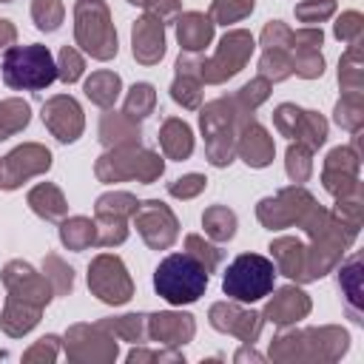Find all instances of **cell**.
Returning <instances> with one entry per match:
<instances>
[{"label":"cell","mask_w":364,"mask_h":364,"mask_svg":"<svg viewBox=\"0 0 364 364\" xmlns=\"http://www.w3.org/2000/svg\"><path fill=\"white\" fill-rule=\"evenodd\" d=\"M154 105H156L154 85L151 82H134L131 91H128V97H125V111L122 114L131 117V119H145L154 111Z\"/></svg>","instance_id":"cell-31"},{"label":"cell","mask_w":364,"mask_h":364,"mask_svg":"<svg viewBox=\"0 0 364 364\" xmlns=\"http://www.w3.org/2000/svg\"><path fill=\"white\" fill-rule=\"evenodd\" d=\"M0 74L11 91H43L57 80V63L51 51L40 43L11 46L3 54Z\"/></svg>","instance_id":"cell-3"},{"label":"cell","mask_w":364,"mask_h":364,"mask_svg":"<svg viewBox=\"0 0 364 364\" xmlns=\"http://www.w3.org/2000/svg\"><path fill=\"white\" fill-rule=\"evenodd\" d=\"M358 264H361V259L353 256V259L341 267V276H338V284H341V290L347 293V310L353 313V321H355V324L364 321L361 313H358V304H361V273H358Z\"/></svg>","instance_id":"cell-30"},{"label":"cell","mask_w":364,"mask_h":364,"mask_svg":"<svg viewBox=\"0 0 364 364\" xmlns=\"http://www.w3.org/2000/svg\"><path fill=\"white\" fill-rule=\"evenodd\" d=\"M287 176L293 182H304L310 176V148L296 142L287 148Z\"/></svg>","instance_id":"cell-36"},{"label":"cell","mask_w":364,"mask_h":364,"mask_svg":"<svg viewBox=\"0 0 364 364\" xmlns=\"http://www.w3.org/2000/svg\"><path fill=\"white\" fill-rule=\"evenodd\" d=\"M57 77L63 82H77L82 77V57L77 54V48L63 46V51L57 57Z\"/></svg>","instance_id":"cell-37"},{"label":"cell","mask_w":364,"mask_h":364,"mask_svg":"<svg viewBox=\"0 0 364 364\" xmlns=\"http://www.w3.org/2000/svg\"><path fill=\"white\" fill-rule=\"evenodd\" d=\"M273 284H276V264H273V259H267L262 253L236 256L222 276L225 296L239 304H253V301L270 296Z\"/></svg>","instance_id":"cell-4"},{"label":"cell","mask_w":364,"mask_h":364,"mask_svg":"<svg viewBox=\"0 0 364 364\" xmlns=\"http://www.w3.org/2000/svg\"><path fill=\"white\" fill-rule=\"evenodd\" d=\"M46 264H51V267H54V273H51V270H46V273H48V279L54 282V290H57V293L71 290V284H74L71 267H65V264H63L57 256H48V259H46Z\"/></svg>","instance_id":"cell-41"},{"label":"cell","mask_w":364,"mask_h":364,"mask_svg":"<svg viewBox=\"0 0 364 364\" xmlns=\"http://www.w3.org/2000/svg\"><path fill=\"white\" fill-rule=\"evenodd\" d=\"M159 145L168 154V159H188L193 151V134L182 119H165L159 131Z\"/></svg>","instance_id":"cell-23"},{"label":"cell","mask_w":364,"mask_h":364,"mask_svg":"<svg viewBox=\"0 0 364 364\" xmlns=\"http://www.w3.org/2000/svg\"><path fill=\"white\" fill-rule=\"evenodd\" d=\"M333 9H336V0H310V3L296 6V14H299L304 23H316V20L330 17Z\"/></svg>","instance_id":"cell-40"},{"label":"cell","mask_w":364,"mask_h":364,"mask_svg":"<svg viewBox=\"0 0 364 364\" xmlns=\"http://www.w3.org/2000/svg\"><path fill=\"white\" fill-rule=\"evenodd\" d=\"M128 3H134V6H148V0H128Z\"/></svg>","instance_id":"cell-45"},{"label":"cell","mask_w":364,"mask_h":364,"mask_svg":"<svg viewBox=\"0 0 364 364\" xmlns=\"http://www.w3.org/2000/svg\"><path fill=\"white\" fill-rule=\"evenodd\" d=\"M63 14H65V9L60 0H34L31 3V17L40 31H57L63 23Z\"/></svg>","instance_id":"cell-34"},{"label":"cell","mask_w":364,"mask_h":364,"mask_svg":"<svg viewBox=\"0 0 364 364\" xmlns=\"http://www.w3.org/2000/svg\"><path fill=\"white\" fill-rule=\"evenodd\" d=\"M148 333L165 344H185L193 336V316H188V313L148 316Z\"/></svg>","instance_id":"cell-18"},{"label":"cell","mask_w":364,"mask_h":364,"mask_svg":"<svg viewBox=\"0 0 364 364\" xmlns=\"http://www.w3.org/2000/svg\"><path fill=\"white\" fill-rule=\"evenodd\" d=\"M0 3H11V0H0Z\"/></svg>","instance_id":"cell-46"},{"label":"cell","mask_w":364,"mask_h":364,"mask_svg":"<svg viewBox=\"0 0 364 364\" xmlns=\"http://www.w3.org/2000/svg\"><path fill=\"white\" fill-rule=\"evenodd\" d=\"M205 176L202 173H188V176H182V179H173L171 185H168V193L171 196H179V199H191V196H196L202 188H205Z\"/></svg>","instance_id":"cell-39"},{"label":"cell","mask_w":364,"mask_h":364,"mask_svg":"<svg viewBox=\"0 0 364 364\" xmlns=\"http://www.w3.org/2000/svg\"><path fill=\"white\" fill-rule=\"evenodd\" d=\"M176 37L182 51L188 54H199L208 48V43L213 40V20L199 14V11H188L176 20Z\"/></svg>","instance_id":"cell-17"},{"label":"cell","mask_w":364,"mask_h":364,"mask_svg":"<svg viewBox=\"0 0 364 364\" xmlns=\"http://www.w3.org/2000/svg\"><path fill=\"white\" fill-rule=\"evenodd\" d=\"M134 225L136 230L142 233V239L151 245V247H171L176 233H179V225H176V216L171 213V208L165 202H139L136 210H134Z\"/></svg>","instance_id":"cell-11"},{"label":"cell","mask_w":364,"mask_h":364,"mask_svg":"<svg viewBox=\"0 0 364 364\" xmlns=\"http://www.w3.org/2000/svg\"><path fill=\"white\" fill-rule=\"evenodd\" d=\"M3 279L11 290V299H9V307L3 316V330L9 336H23L40 321L43 304L51 299L48 279L37 276L31 270V264H26V262H11L3 273Z\"/></svg>","instance_id":"cell-1"},{"label":"cell","mask_w":364,"mask_h":364,"mask_svg":"<svg viewBox=\"0 0 364 364\" xmlns=\"http://www.w3.org/2000/svg\"><path fill=\"white\" fill-rule=\"evenodd\" d=\"M290 139H296V142H299V139H307L310 148H318V145H324V139H327V122H324L318 114L299 108V117H296L293 131H290Z\"/></svg>","instance_id":"cell-28"},{"label":"cell","mask_w":364,"mask_h":364,"mask_svg":"<svg viewBox=\"0 0 364 364\" xmlns=\"http://www.w3.org/2000/svg\"><path fill=\"white\" fill-rule=\"evenodd\" d=\"M131 40H134V57L142 63V65H154L162 60L165 54V26L156 14H145L142 20L134 23V31H131Z\"/></svg>","instance_id":"cell-14"},{"label":"cell","mask_w":364,"mask_h":364,"mask_svg":"<svg viewBox=\"0 0 364 364\" xmlns=\"http://www.w3.org/2000/svg\"><path fill=\"white\" fill-rule=\"evenodd\" d=\"M88 287L102 299L105 304H125L134 293V284L125 273V264L117 256H97L88 267Z\"/></svg>","instance_id":"cell-9"},{"label":"cell","mask_w":364,"mask_h":364,"mask_svg":"<svg viewBox=\"0 0 364 364\" xmlns=\"http://www.w3.org/2000/svg\"><path fill=\"white\" fill-rule=\"evenodd\" d=\"M262 316L259 313H247V310H239L233 304H213L210 307V324L216 330H225V333H236L242 341H253L259 336V321Z\"/></svg>","instance_id":"cell-16"},{"label":"cell","mask_w":364,"mask_h":364,"mask_svg":"<svg viewBox=\"0 0 364 364\" xmlns=\"http://www.w3.org/2000/svg\"><path fill=\"white\" fill-rule=\"evenodd\" d=\"M28 105L23 100H6L0 102V139L17 134L20 128L28 125Z\"/></svg>","instance_id":"cell-32"},{"label":"cell","mask_w":364,"mask_h":364,"mask_svg":"<svg viewBox=\"0 0 364 364\" xmlns=\"http://www.w3.org/2000/svg\"><path fill=\"white\" fill-rule=\"evenodd\" d=\"M250 51H253V37L247 31H230L222 37L216 54L199 65V77L205 82H225L247 63Z\"/></svg>","instance_id":"cell-7"},{"label":"cell","mask_w":364,"mask_h":364,"mask_svg":"<svg viewBox=\"0 0 364 364\" xmlns=\"http://www.w3.org/2000/svg\"><path fill=\"white\" fill-rule=\"evenodd\" d=\"M208 287V267L193 253H171L154 270V290L168 304H193Z\"/></svg>","instance_id":"cell-2"},{"label":"cell","mask_w":364,"mask_h":364,"mask_svg":"<svg viewBox=\"0 0 364 364\" xmlns=\"http://www.w3.org/2000/svg\"><path fill=\"white\" fill-rule=\"evenodd\" d=\"M228 108H230L228 100H216L199 117L202 131L208 136V156H210V165L216 168H225L233 162V131H230L233 117L228 114Z\"/></svg>","instance_id":"cell-8"},{"label":"cell","mask_w":364,"mask_h":364,"mask_svg":"<svg viewBox=\"0 0 364 364\" xmlns=\"http://www.w3.org/2000/svg\"><path fill=\"white\" fill-rule=\"evenodd\" d=\"M60 239L68 250H85L88 245H97V225L85 216H71L60 225Z\"/></svg>","instance_id":"cell-27"},{"label":"cell","mask_w":364,"mask_h":364,"mask_svg":"<svg viewBox=\"0 0 364 364\" xmlns=\"http://www.w3.org/2000/svg\"><path fill=\"white\" fill-rule=\"evenodd\" d=\"M100 139L102 145H114V148H128V145H139V125L136 119L125 117V114H117V111H108L100 122Z\"/></svg>","instance_id":"cell-21"},{"label":"cell","mask_w":364,"mask_h":364,"mask_svg":"<svg viewBox=\"0 0 364 364\" xmlns=\"http://www.w3.org/2000/svg\"><path fill=\"white\" fill-rule=\"evenodd\" d=\"M239 100H242L245 105H250V111H253L259 102H264V100H267V80H264V77H259V80L247 82V85L239 91Z\"/></svg>","instance_id":"cell-42"},{"label":"cell","mask_w":364,"mask_h":364,"mask_svg":"<svg viewBox=\"0 0 364 364\" xmlns=\"http://www.w3.org/2000/svg\"><path fill=\"white\" fill-rule=\"evenodd\" d=\"M28 205H31V210H34L37 216H43V219H48V222H57L60 216H65V199H63L60 188H54V185H48V182L37 185V188L28 193Z\"/></svg>","instance_id":"cell-25"},{"label":"cell","mask_w":364,"mask_h":364,"mask_svg":"<svg viewBox=\"0 0 364 364\" xmlns=\"http://www.w3.org/2000/svg\"><path fill=\"white\" fill-rule=\"evenodd\" d=\"M202 225H205V233L210 239H216V242H230L236 236V216L225 205L208 208L205 216H202Z\"/></svg>","instance_id":"cell-29"},{"label":"cell","mask_w":364,"mask_h":364,"mask_svg":"<svg viewBox=\"0 0 364 364\" xmlns=\"http://www.w3.org/2000/svg\"><path fill=\"white\" fill-rule=\"evenodd\" d=\"M43 122L60 142H74L82 134V111L74 97H54L43 105Z\"/></svg>","instance_id":"cell-13"},{"label":"cell","mask_w":364,"mask_h":364,"mask_svg":"<svg viewBox=\"0 0 364 364\" xmlns=\"http://www.w3.org/2000/svg\"><path fill=\"white\" fill-rule=\"evenodd\" d=\"M270 250H273V256H276V273H284V276H290V279H299V282H304V247L296 242V239H276L273 245H270Z\"/></svg>","instance_id":"cell-24"},{"label":"cell","mask_w":364,"mask_h":364,"mask_svg":"<svg viewBox=\"0 0 364 364\" xmlns=\"http://www.w3.org/2000/svg\"><path fill=\"white\" fill-rule=\"evenodd\" d=\"M74 37L77 46L94 60H111L117 54V31L111 14L100 0H80L74 9Z\"/></svg>","instance_id":"cell-5"},{"label":"cell","mask_w":364,"mask_h":364,"mask_svg":"<svg viewBox=\"0 0 364 364\" xmlns=\"http://www.w3.org/2000/svg\"><path fill=\"white\" fill-rule=\"evenodd\" d=\"M48 165H51V154L46 148H40V145L14 148L6 159H0V188L14 191L23 179L48 171Z\"/></svg>","instance_id":"cell-12"},{"label":"cell","mask_w":364,"mask_h":364,"mask_svg":"<svg viewBox=\"0 0 364 364\" xmlns=\"http://www.w3.org/2000/svg\"><path fill=\"white\" fill-rule=\"evenodd\" d=\"M136 199L131 193H105L97 199V222H100V233H97V245L108 247V245H119L125 242L128 230H125V216H134L136 210Z\"/></svg>","instance_id":"cell-10"},{"label":"cell","mask_w":364,"mask_h":364,"mask_svg":"<svg viewBox=\"0 0 364 364\" xmlns=\"http://www.w3.org/2000/svg\"><path fill=\"white\" fill-rule=\"evenodd\" d=\"M307 310H310L307 296H304L301 290H296V287H284V290H279V293L270 299V304L264 307V316H267L273 324H293V321H299Z\"/></svg>","instance_id":"cell-20"},{"label":"cell","mask_w":364,"mask_h":364,"mask_svg":"<svg viewBox=\"0 0 364 364\" xmlns=\"http://www.w3.org/2000/svg\"><path fill=\"white\" fill-rule=\"evenodd\" d=\"M358 20H361V17H358L355 11L344 14V26H341V23H336V37L341 40V37H350L353 31H358Z\"/></svg>","instance_id":"cell-43"},{"label":"cell","mask_w":364,"mask_h":364,"mask_svg":"<svg viewBox=\"0 0 364 364\" xmlns=\"http://www.w3.org/2000/svg\"><path fill=\"white\" fill-rule=\"evenodd\" d=\"M253 11V0H213L210 6V20L213 23H236L242 17H247Z\"/></svg>","instance_id":"cell-35"},{"label":"cell","mask_w":364,"mask_h":364,"mask_svg":"<svg viewBox=\"0 0 364 364\" xmlns=\"http://www.w3.org/2000/svg\"><path fill=\"white\" fill-rule=\"evenodd\" d=\"M119 88H122V80L119 74L114 71H94L88 80H85V97L102 108L114 105V100L119 97Z\"/></svg>","instance_id":"cell-26"},{"label":"cell","mask_w":364,"mask_h":364,"mask_svg":"<svg viewBox=\"0 0 364 364\" xmlns=\"http://www.w3.org/2000/svg\"><path fill=\"white\" fill-rule=\"evenodd\" d=\"M259 71L264 80H284L293 74V60L287 57V51L282 46H273V48H264V54L259 60Z\"/></svg>","instance_id":"cell-33"},{"label":"cell","mask_w":364,"mask_h":364,"mask_svg":"<svg viewBox=\"0 0 364 364\" xmlns=\"http://www.w3.org/2000/svg\"><path fill=\"white\" fill-rule=\"evenodd\" d=\"M165 162L154 151H136L134 145L117 148L114 154L100 156L97 162V176L102 182H117V179H139L151 185L156 176H162Z\"/></svg>","instance_id":"cell-6"},{"label":"cell","mask_w":364,"mask_h":364,"mask_svg":"<svg viewBox=\"0 0 364 364\" xmlns=\"http://www.w3.org/2000/svg\"><path fill=\"white\" fill-rule=\"evenodd\" d=\"M301 188H290L282 191L276 199H262L259 202V219L273 230V228H284L293 219H301V210H307L313 205V199H304V205H296Z\"/></svg>","instance_id":"cell-15"},{"label":"cell","mask_w":364,"mask_h":364,"mask_svg":"<svg viewBox=\"0 0 364 364\" xmlns=\"http://www.w3.org/2000/svg\"><path fill=\"white\" fill-rule=\"evenodd\" d=\"M196 68L191 65V57H179L176 60V80L171 85V97L185 108H196L199 97H202V77H199Z\"/></svg>","instance_id":"cell-22"},{"label":"cell","mask_w":364,"mask_h":364,"mask_svg":"<svg viewBox=\"0 0 364 364\" xmlns=\"http://www.w3.org/2000/svg\"><path fill=\"white\" fill-rule=\"evenodd\" d=\"M239 154L250 168H264L273 159V139L267 136V131L250 119V125L242 128L239 136Z\"/></svg>","instance_id":"cell-19"},{"label":"cell","mask_w":364,"mask_h":364,"mask_svg":"<svg viewBox=\"0 0 364 364\" xmlns=\"http://www.w3.org/2000/svg\"><path fill=\"white\" fill-rule=\"evenodd\" d=\"M185 247H188V253H193L205 267H208V273L219 264V259H222V250H216L213 245H208V242H202L196 233H191V236H185Z\"/></svg>","instance_id":"cell-38"},{"label":"cell","mask_w":364,"mask_h":364,"mask_svg":"<svg viewBox=\"0 0 364 364\" xmlns=\"http://www.w3.org/2000/svg\"><path fill=\"white\" fill-rule=\"evenodd\" d=\"M14 37H17V31H14V26H11L9 20H0V51H6V48H11V43H14Z\"/></svg>","instance_id":"cell-44"}]
</instances>
